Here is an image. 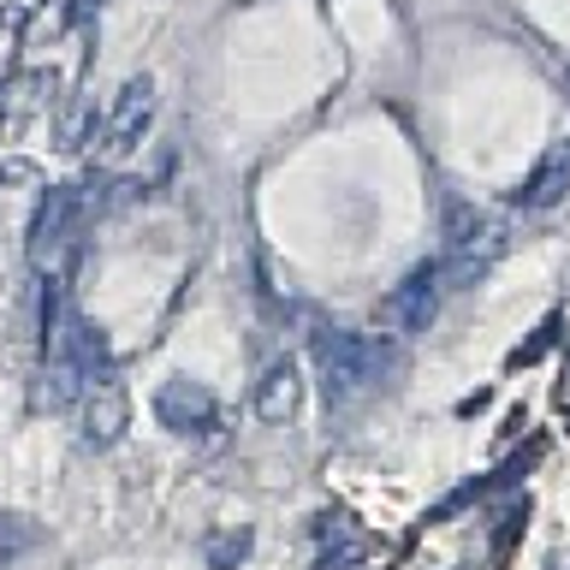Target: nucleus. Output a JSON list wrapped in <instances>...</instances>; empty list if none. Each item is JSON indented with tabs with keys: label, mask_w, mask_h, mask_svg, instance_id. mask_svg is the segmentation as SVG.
Instances as JSON below:
<instances>
[{
	"label": "nucleus",
	"mask_w": 570,
	"mask_h": 570,
	"mask_svg": "<svg viewBox=\"0 0 570 570\" xmlns=\"http://www.w3.org/2000/svg\"><path fill=\"white\" fill-rule=\"evenodd\" d=\"M523 523H529V505H517V511L505 517V529H499V541H493V564L511 559V547H517V534H523Z\"/></svg>",
	"instance_id": "12"
},
{
	"label": "nucleus",
	"mask_w": 570,
	"mask_h": 570,
	"mask_svg": "<svg viewBox=\"0 0 570 570\" xmlns=\"http://www.w3.org/2000/svg\"><path fill=\"white\" fill-rule=\"evenodd\" d=\"M18 547H30V529L18 517H0V552H18Z\"/></svg>",
	"instance_id": "13"
},
{
	"label": "nucleus",
	"mask_w": 570,
	"mask_h": 570,
	"mask_svg": "<svg viewBox=\"0 0 570 570\" xmlns=\"http://www.w3.org/2000/svg\"><path fill=\"white\" fill-rule=\"evenodd\" d=\"M559 333H564V315H547L541 327H534V338H529V345H517V351H511V368H529V363H541V356H547L552 345H559Z\"/></svg>",
	"instance_id": "9"
},
{
	"label": "nucleus",
	"mask_w": 570,
	"mask_h": 570,
	"mask_svg": "<svg viewBox=\"0 0 570 570\" xmlns=\"http://www.w3.org/2000/svg\"><path fill=\"white\" fill-rule=\"evenodd\" d=\"M564 190H570V149H559V155H552L547 167L534 173L523 190H517V203H523V208H552Z\"/></svg>",
	"instance_id": "8"
},
{
	"label": "nucleus",
	"mask_w": 570,
	"mask_h": 570,
	"mask_svg": "<svg viewBox=\"0 0 570 570\" xmlns=\"http://www.w3.org/2000/svg\"><path fill=\"white\" fill-rule=\"evenodd\" d=\"M315 363H321V386H327L333 404L356 399V392L381 386L392 368H399V345L381 333H321L315 338Z\"/></svg>",
	"instance_id": "1"
},
{
	"label": "nucleus",
	"mask_w": 570,
	"mask_h": 570,
	"mask_svg": "<svg viewBox=\"0 0 570 570\" xmlns=\"http://www.w3.org/2000/svg\"><path fill=\"white\" fill-rule=\"evenodd\" d=\"M564 428H570V410H564Z\"/></svg>",
	"instance_id": "16"
},
{
	"label": "nucleus",
	"mask_w": 570,
	"mask_h": 570,
	"mask_svg": "<svg viewBox=\"0 0 570 570\" xmlns=\"http://www.w3.org/2000/svg\"><path fill=\"white\" fill-rule=\"evenodd\" d=\"M155 416L173 434H203V428H214V392L203 381H167L155 392Z\"/></svg>",
	"instance_id": "5"
},
{
	"label": "nucleus",
	"mask_w": 570,
	"mask_h": 570,
	"mask_svg": "<svg viewBox=\"0 0 570 570\" xmlns=\"http://www.w3.org/2000/svg\"><path fill=\"white\" fill-rule=\"evenodd\" d=\"M149 119H155V78H131L114 101V119H107V149L114 155L137 149L142 131H149Z\"/></svg>",
	"instance_id": "6"
},
{
	"label": "nucleus",
	"mask_w": 570,
	"mask_h": 570,
	"mask_svg": "<svg viewBox=\"0 0 570 570\" xmlns=\"http://www.w3.org/2000/svg\"><path fill=\"white\" fill-rule=\"evenodd\" d=\"M244 559H249V529L220 534V541L208 547V564H214V570H232V564H244Z\"/></svg>",
	"instance_id": "10"
},
{
	"label": "nucleus",
	"mask_w": 570,
	"mask_h": 570,
	"mask_svg": "<svg viewBox=\"0 0 570 570\" xmlns=\"http://www.w3.org/2000/svg\"><path fill=\"white\" fill-rule=\"evenodd\" d=\"M434 309H440V262L416 267V274H410V279L399 285V292H392V297L381 303V315H386L399 333H428Z\"/></svg>",
	"instance_id": "4"
},
{
	"label": "nucleus",
	"mask_w": 570,
	"mask_h": 570,
	"mask_svg": "<svg viewBox=\"0 0 570 570\" xmlns=\"http://www.w3.org/2000/svg\"><path fill=\"white\" fill-rule=\"evenodd\" d=\"M71 220H78V190L48 185V196L36 203V220H30V267H36V274H48L53 256L66 249Z\"/></svg>",
	"instance_id": "2"
},
{
	"label": "nucleus",
	"mask_w": 570,
	"mask_h": 570,
	"mask_svg": "<svg viewBox=\"0 0 570 570\" xmlns=\"http://www.w3.org/2000/svg\"><path fill=\"white\" fill-rule=\"evenodd\" d=\"M0 107H7V89H0Z\"/></svg>",
	"instance_id": "15"
},
{
	"label": "nucleus",
	"mask_w": 570,
	"mask_h": 570,
	"mask_svg": "<svg viewBox=\"0 0 570 570\" xmlns=\"http://www.w3.org/2000/svg\"><path fill=\"white\" fill-rule=\"evenodd\" d=\"M303 404V381H297V363L292 356H279V363H267V374L256 381V416L262 422H292Z\"/></svg>",
	"instance_id": "7"
},
{
	"label": "nucleus",
	"mask_w": 570,
	"mask_h": 570,
	"mask_svg": "<svg viewBox=\"0 0 570 570\" xmlns=\"http://www.w3.org/2000/svg\"><path fill=\"white\" fill-rule=\"evenodd\" d=\"M125 428H131V392H125L114 374L83 381V440L89 445H114Z\"/></svg>",
	"instance_id": "3"
},
{
	"label": "nucleus",
	"mask_w": 570,
	"mask_h": 570,
	"mask_svg": "<svg viewBox=\"0 0 570 570\" xmlns=\"http://www.w3.org/2000/svg\"><path fill=\"white\" fill-rule=\"evenodd\" d=\"M89 7H96V0H71V18H89Z\"/></svg>",
	"instance_id": "14"
},
{
	"label": "nucleus",
	"mask_w": 570,
	"mask_h": 570,
	"mask_svg": "<svg viewBox=\"0 0 570 570\" xmlns=\"http://www.w3.org/2000/svg\"><path fill=\"white\" fill-rule=\"evenodd\" d=\"M481 488H488V481H463L458 493H445L440 505L428 511V523H445V517H452V511H463V505H470V499H481Z\"/></svg>",
	"instance_id": "11"
}]
</instances>
